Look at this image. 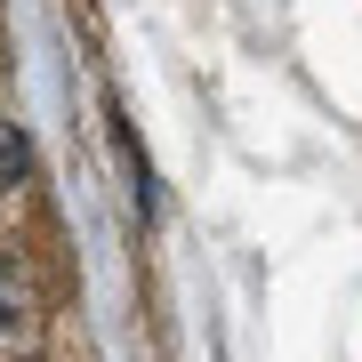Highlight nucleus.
<instances>
[{"label":"nucleus","mask_w":362,"mask_h":362,"mask_svg":"<svg viewBox=\"0 0 362 362\" xmlns=\"http://www.w3.org/2000/svg\"><path fill=\"white\" fill-rule=\"evenodd\" d=\"M25 177H33V145H25L16 121H0V194H16Z\"/></svg>","instance_id":"1"},{"label":"nucleus","mask_w":362,"mask_h":362,"mask_svg":"<svg viewBox=\"0 0 362 362\" xmlns=\"http://www.w3.org/2000/svg\"><path fill=\"white\" fill-rule=\"evenodd\" d=\"M8 338H25V282H16V266L0 258V346Z\"/></svg>","instance_id":"2"}]
</instances>
